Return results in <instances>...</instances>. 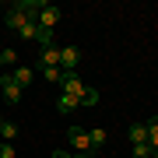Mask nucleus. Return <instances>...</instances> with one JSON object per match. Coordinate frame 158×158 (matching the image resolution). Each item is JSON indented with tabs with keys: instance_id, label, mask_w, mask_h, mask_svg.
I'll use <instances>...</instances> for the list:
<instances>
[{
	"instance_id": "obj_1",
	"label": "nucleus",
	"mask_w": 158,
	"mask_h": 158,
	"mask_svg": "<svg viewBox=\"0 0 158 158\" xmlns=\"http://www.w3.org/2000/svg\"><path fill=\"white\" fill-rule=\"evenodd\" d=\"M60 88H63V95H74V98H81V91H85V81L77 77V70H63V77H60Z\"/></svg>"
},
{
	"instance_id": "obj_2",
	"label": "nucleus",
	"mask_w": 158,
	"mask_h": 158,
	"mask_svg": "<svg viewBox=\"0 0 158 158\" xmlns=\"http://www.w3.org/2000/svg\"><path fill=\"white\" fill-rule=\"evenodd\" d=\"M67 144L74 148V151H88V155H91V141H88V130H81V127H70V130H67Z\"/></svg>"
},
{
	"instance_id": "obj_3",
	"label": "nucleus",
	"mask_w": 158,
	"mask_h": 158,
	"mask_svg": "<svg viewBox=\"0 0 158 158\" xmlns=\"http://www.w3.org/2000/svg\"><path fill=\"white\" fill-rule=\"evenodd\" d=\"M0 95H4V98L14 106V102H21V95H25V91L14 85V77H11V74H0Z\"/></svg>"
},
{
	"instance_id": "obj_4",
	"label": "nucleus",
	"mask_w": 158,
	"mask_h": 158,
	"mask_svg": "<svg viewBox=\"0 0 158 158\" xmlns=\"http://www.w3.org/2000/svg\"><path fill=\"white\" fill-rule=\"evenodd\" d=\"M60 21V7L56 4H46L42 11H39V18H35V25H39V28H46V32H53V25Z\"/></svg>"
},
{
	"instance_id": "obj_5",
	"label": "nucleus",
	"mask_w": 158,
	"mask_h": 158,
	"mask_svg": "<svg viewBox=\"0 0 158 158\" xmlns=\"http://www.w3.org/2000/svg\"><path fill=\"white\" fill-rule=\"evenodd\" d=\"M81 67V49L77 46H63L60 49V70H77Z\"/></svg>"
},
{
	"instance_id": "obj_6",
	"label": "nucleus",
	"mask_w": 158,
	"mask_h": 158,
	"mask_svg": "<svg viewBox=\"0 0 158 158\" xmlns=\"http://www.w3.org/2000/svg\"><path fill=\"white\" fill-rule=\"evenodd\" d=\"M42 7H46V0H18V4H14V11H21L25 18H28V21H35Z\"/></svg>"
},
{
	"instance_id": "obj_7",
	"label": "nucleus",
	"mask_w": 158,
	"mask_h": 158,
	"mask_svg": "<svg viewBox=\"0 0 158 158\" xmlns=\"http://www.w3.org/2000/svg\"><path fill=\"white\" fill-rule=\"evenodd\" d=\"M39 63H42V70L46 67H60V46H46L39 53Z\"/></svg>"
},
{
	"instance_id": "obj_8",
	"label": "nucleus",
	"mask_w": 158,
	"mask_h": 158,
	"mask_svg": "<svg viewBox=\"0 0 158 158\" xmlns=\"http://www.w3.org/2000/svg\"><path fill=\"white\" fill-rule=\"evenodd\" d=\"M144 127H148V148H151V158H158V116H151Z\"/></svg>"
},
{
	"instance_id": "obj_9",
	"label": "nucleus",
	"mask_w": 158,
	"mask_h": 158,
	"mask_svg": "<svg viewBox=\"0 0 158 158\" xmlns=\"http://www.w3.org/2000/svg\"><path fill=\"white\" fill-rule=\"evenodd\" d=\"M127 137H130L134 148H141V144H148V127H144V123H134V127L127 130Z\"/></svg>"
},
{
	"instance_id": "obj_10",
	"label": "nucleus",
	"mask_w": 158,
	"mask_h": 158,
	"mask_svg": "<svg viewBox=\"0 0 158 158\" xmlns=\"http://www.w3.org/2000/svg\"><path fill=\"white\" fill-rule=\"evenodd\" d=\"M25 21H28V18H25L21 11H14V7H11V11L4 14V25H7L11 32H21V25H25Z\"/></svg>"
},
{
	"instance_id": "obj_11",
	"label": "nucleus",
	"mask_w": 158,
	"mask_h": 158,
	"mask_svg": "<svg viewBox=\"0 0 158 158\" xmlns=\"http://www.w3.org/2000/svg\"><path fill=\"white\" fill-rule=\"evenodd\" d=\"M74 109H77V98H74V95H60L56 98V113L60 116H70Z\"/></svg>"
},
{
	"instance_id": "obj_12",
	"label": "nucleus",
	"mask_w": 158,
	"mask_h": 158,
	"mask_svg": "<svg viewBox=\"0 0 158 158\" xmlns=\"http://www.w3.org/2000/svg\"><path fill=\"white\" fill-rule=\"evenodd\" d=\"M11 77H14V85H18V88L25 91V88L32 85V67H18V70L11 74Z\"/></svg>"
},
{
	"instance_id": "obj_13",
	"label": "nucleus",
	"mask_w": 158,
	"mask_h": 158,
	"mask_svg": "<svg viewBox=\"0 0 158 158\" xmlns=\"http://www.w3.org/2000/svg\"><path fill=\"white\" fill-rule=\"evenodd\" d=\"M88 141H91V151H95V148H106V130H102V127L88 130Z\"/></svg>"
},
{
	"instance_id": "obj_14",
	"label": "nucleus",
	"mask_w": 158,
	"mask_h": 158,
	"mask_svg": "<svg viewBox=\"0 0 158 158\" xmlns=\"http://www.w3.org/2000/svg\"><path fill=\"white\" fill-rule=\"evenodd\" d=\"M18 35H21V39H32V42H35V39H39V25H35V21H25Z\"/></svg>"
},
{
	"instance_id": "obj_15",
	"label": "nucleus",
	"mask_w": 158,
	"mask_h": 158,
	"mask_svg": "<svg viewBox=\"0 0 158 158\" xmlns=\"http://www.w3.org/2000/svg\"><path fill=\"white\" fill-rule=\"evenodd\" d=\"M95 102H98V91H95V88H85L81 98H77V106H95Z\"/></svg>"
},
{
	"instance_id": "obj_16",
	"label": "nucleus",
	"mask_w": 158,
	"mask_h": 158,
	"mask_svg": "<svg viewBox=\"0 0 158 158\" xmlns=\"http://www.w3.org/2000/svg\"><path fill=\"white\" fill-rule=\"evenodd\" d=\"M0 137H4V144H11L14 137H18V127H14V123H7V119H4V127H0Z\"/></svg>"
},
{
	"instance_id": "obj_17",
	"label": "nucleus",
	"mask_w": 158,
	"mask_h": 158,
	"mask_svg": "<svg viewBox=\"0 0 158 158\" xmlns=\"http://www.w3.org/2000/svg\"><path fill=\"white\" fill-rule=\"evenodd\" d=\"M42 77L49 81V85H60V77H63V70H60V67H46V70H42Z\"/></svg>"
},
{
	"instance_id": "obj_18",
	"label": "nucleus",
	"mask_w": 158,
	"mask_h": 158,
	"mask_svg": "<svg viewBox=\"0 0 158 158\" xmlns=\"http://www.w3.org/2000/svg\"><path fill=\"white\" fill-rule=\"evenodd\" d=\"M35 42H39L42 49H46V46H53V32H46V28H39V39H35Z\"/></svg>"
},
{
	"instance_id": "obj_19",
	"label": "nucleus",
	"mask_w": 158,
	"mask_h": 158,
	"mask_svg": "<svg viewBox=\"0 0 158 158\" xmlns=\"http://www.w3.org/2000/svg\"><path fill=\"white\" fill-rule=\"evenodd\" d=\"M0 63H18V53L14 49H0Z\"/></svg>"
},
{
	"instance_id": "obj_20",
	"label": "nucleus",
	"mask_w": 158,
	"mask_h": 158,
	"mask_svg": "<svg viewBox=\"0 0 158 158\" xmlns=\"http://www.w3.org/2000/svg\"><path fill=\"white\" fill-rule=\"evenodd\" d=\"M130 155H134V158H151V148H148V144H141V148H134Z\"/></svg>"
},
{
	"instance_id": "obj_21",
	"label": "nucleus",
	"mask_w": 158,
	"mask_h": 158,
	"mask_svg": "<svg viewBox=\"0 0 158 158\" xmlns=\"http://www.w3.org/2000/svg\"><path fill=\"white\" fill-rule=\"evenodd\" d=\"M18 151H14V144H0V158H14Z\"/></svg>"
},
{
	"instance_id": "obj_22",
	"label": "nucleus",
	"mask_w": 158,
	"mask_h": 158,
	"mask_svg": "<svg viewBox=\"0 0 158 158\" xmlns=\"http://www.w3.org/2000/svg\"><path fill=\"white\" fill-rule=\"evenodd\" d=\"M53 158H74V151H56Z\"/></svg>"
},
{
	"instance_id": "obj_23",
	"label": "nucleus",
	"mask_w": 158,
	"mask_h": 158,
	"mask_svg": "<svg viewBox=\"0 0 158 158\" xmlns=\"http://www.w3.org/2000/svg\"><path fill=\"white\" fill-rule=\"evenodd\" d=\"M74 158H91V155L88 151H74Z\"/></svg>"
},
{
	"instance_id": "obj_24",
	"label": "nucleus",
	"mask_w": 158,
	"mask_h": 158,
	"mask_svg": "<svg viewBox=\"0 0 158 158\" xmlns=\"http://www.w3.org/2000/svg\"><path fill=\"white\" fill-rule=\"evenodd\" d=\"M0 127H4V119H0Z\"/></svg>"
}]
</instances>
